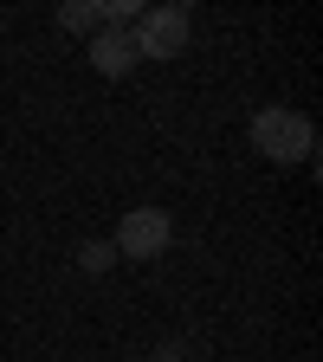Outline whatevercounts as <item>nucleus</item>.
<instances>
[{
	"mask_svg": "<svg viewBox=\"0 0 323 362\" xmlns=\"http://www.w3.org/2000/svg\"><path fill=\"white\" fill-rule=\"evenodd\" d=\"M90 65H98L104 78H129L136 71V39L117 33V26H98L90 33Z\"/></svg>",
	"mask_w": 323,
	"mask_h": 362,
	"instance_id": "obj_4",
	"label": "nucleus"
},
{
	"mask_svg": "<svg viewBox=\"0 0 323 362\" xmlns=\"http://www.w3.org/2000/svg\"><path fill=\"white\" fill-rule=\"evenodd\" d=\"M252 149H259L265 162H278V168H298V162H310V149H317V129H310V117L291 110V104H265V110L252 117Z\"/></svg>",
	"mask_w": 323,
	"mask_h": 362,
	"instance_id": "obj_1",
	"label": "nucleus"
},
{
	"mask_svg": "<svg viewBox=\"0 0 323 362\" xmlns=\"http://www.w3.org/2000/svg\"><path fill=\"white\" fill-rule=\"evenodd\" d=\"M168 240H175V220L162 207H129L110 246H117V259H162Z\"/></svg>",
	"mask_w": 323,
	"mask_h": 362,
	"instance_id": "obj_3",
	"label": "nucleus"
},
{
	"mask_svg": "<svg viewBox=\"0 0 323 362\" xmlns=\"http://www.w3.org/2000/svg\"><path fill=\"white\" fill-rule=\"evenodd\" d=\"M110 265H117V246H110V240H84V246H78V272H90V279H104Z\"/></svg>",
	"mask_w": 323,
	"mask_h": 362,
	"instance_id": "obj_5",
	"label": "nucleus"
},
{
	"mask_svg": "<svg viewBox=\"0 0 323 362\" xmlns=\"http://www.w3.org/2000/svg\"><path fill=\"white\" fill-rule=\"evenodd\" d=\"M129 39H136V59H181L194 39V20H188V7H143Z\"/></svg>",
	"mask_w": 323,
	"mask_h": 362,
	"instance_id": "obj_2",
	"label": "nucleus"
},
{
	"mask_svg": "<svg viewBox=\"0 0 323 362\" xmlns=\"http://www.w3.org/2000/svg\"><path fill=\"white\" fill-rule=\"evenodd\" d=\"M59 26L65 33H98V7H90V0H65V7H59Z\"/></svg>",
	"mask_w": 323,
	"mask_h": 362,
	"instance_id": "obj_6",
	"label": "nucleus"
}]
</instances>
